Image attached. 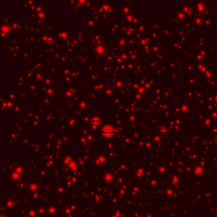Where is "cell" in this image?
<instances>
[{
    "label": "cell",
    "mask_w": 217,
    "mask_h": 217,
    "mask_svg": "<svg viewBox=\"0 0 217 217\" xmlns=\"http://www.w3.org/2000/svg\"><path fill=\"white\" fill-rule=\"evenodd\" d=\"M216 143H217V139H216Z\"/></svg>",
    "instance_id": "1"
}]
</instances>
